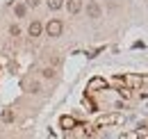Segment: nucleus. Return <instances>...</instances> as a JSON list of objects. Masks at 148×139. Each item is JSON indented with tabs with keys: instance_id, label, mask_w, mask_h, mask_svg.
<instances>
[{
	"instance_id": "obj_10",
	"label": "nucleus",
	"mask_w": 148,
	"mask_h": 139,
	"mask_svg": "<svg viewBox=\"0 0 148 139\" xmlns=\"http://www.w3.org/2000/svg\"><path fill=\"white\" fill-rule=\"evenodd\" d=\"M93 87H107V85H105V80L96 78V80H91V82H89V89H93Z\"/></svg>"
},
{
	"instance_id": "obj_9",
	"label": "nucleus",
	"mask_w": 148,
	"mask_h": 139,
	"mask_svg": "<svg viewBox=\"0 0 148 139\" xmlns=\"http://www.w3.org/2000/svg\"><path fill=\"white\" fill-rule=\"evenodd\" d=\"M46 2H48V7H50V9H59V7L64 5V0H46Z\"/></svg>"
},
{
	"instance_id": "obj_2",
	"label": "nucleus",
	"mask_w": 148,
	"mask_h": 139,
	"mask_svg": "<svg viewBox=\"0 0 148 139\" xmlns=\"http://www.w3.org/2000/svg\"><path fill=\"white\" fill-rule=\"evenodd\" d=\"M144 137H148V130L139 128V130H132V132H123L119 139H144Z\"/></svg>"
},
{
	"instance_id": "obj_5",
	"label": "nucleus",
	"mask_w": 148,
	"mask_h": 139,
	"mask_svg": "<svg viewBox=\"0 0 148 139\" xmlns=\"http://www.w3.org/2000/svg\"><path fill=\"white\" fill-rule=\"evenodd\" d=\"M66 9L69 14H77L82 9V0H66Z\"/></svg>"
},
{
	"instance_id": "obj_15",
	"label": "nucleus",
	"mask_w": 148,
	"mask_h": 139,
	"mask_svg": "<svg viewBox=\"0 0 148 139\" xmlns=\"http://www.w3.org/2000/svg\"><path fill=\"white\" fill-rule=\"evenodd\" d=\"M121 96H123V98H130V89H121Z\"/></svg>"
},
{
	"instance_id": "obj_12",
	"label": "nucleus",
	"mask_w": 148,
	"mask_h": 139,
	"mask_svg": "<svg viewBox=\"0 0 148 139\" xmlns=\"http://www.w3.org/2000/svg\"><path fill=\"white\" fill-rule=\"evenodd\" d=\"M53 75H55L53 69H43V78H53Z\"/></svg>"
},
{
	"instance_id": "obj_7",
	"label": "nucleus",
	"mask_w": 148,
	"mask_h": 139,
	"mask_svg": "<svg viewBox=\"0 0 148 139\" xmlns=\"http://www.w3.org/2000/svg\"><path fill=\"white\" fill-rule=\"evenodd\" d=\"M59 125H62L64 130H71V128H75V119L73 116H62V119H59Z\"/></svg>"
},
{
	"instance_id": "obj_16",
	"label": "nucleus",
	"mask_w": 148,
	"mask_h": 139,
	"mask_svg": "<svg viewBox=\"0 0 148 139\" xmlns=\"http://www.w3.org/2000/svg\"><path fill=\"white\" fill-rule=\"evenodd\" d=\"M39 2H41V0H27V5H32V7H34V5H39Z\"/></svg>"
},
{
	"instance_id": "obj_11",
	"label": "nucleus",
	"mask_w": 148,
	"mask_h": 139,
	"mask_svg": "<svg viewBox=\"0 0 148 139\" xmlns=\"http://www.w3.org/2000/svg\"><path fill=\"white\" fill-rule=\"evenodd\" d=\"M2 121H14V114H12V112H9V109H7V112H5V114H2Z\"/></svg>"
},
{
	"instance_id": "obj_14",
	"label": "nucleus",
	"mask_w": 148,
	"mask_h": 139,
	"mask_svg": "<svg viewBox=\"0 0 148 139\" xmlns=\"http://www.w3.org/2000/svg\"><path fill=\"white\" fill-rule=\"evenodd\" d=\"M30 91H32V94H37V91H39V82H32V85H30Z\"/></svg>"
},
{
	"instance_id": "obj_6",
	"label": "nucleus",
	"mask_w": 148,
	"mask_h": 139,
	"mask_svg": "<svg viewBox=\"0 0 148 139\" xmlns=\"http://www.w3.org/2000/svg\"><path fill=\"white\" fill-rule=\"evenodd\" d=\"M27 32H30V36H39L41 32H43V25H41L39 21H32L30 28H27Z\"/></svg>"
},
{
	"instance_id": "obj_8",
	"label": "nucleus",
	"mask_w": 148,
	"mask_h": 139,
	"mask_svg": "<svg viewBox=\"0 0 148 139\" xmlns=\"http://www.w3.org/2000/svg\"><path fill=\"white\" fill-rule=\"evenodd\" d=\"M14 12H16V16H18V18H23V16H25V12H27V7H25V5H16Z\"/></svg>"
},
{
	"instance_id": "obj_4",
	"label": "nucleus",
	"mask_w": 148,
	"mask_h": 139,
	"mask_svg": "<svg viewBox=\"0 0 148 139\" xmlns=\"http://www.w3.org/2000/svg\"><path fill=\"white\" fill-rule=\"evenodd\" d=\"M100 14H103V9H100L98 2H89L87 5V16L89 18H100Z\"/></svg>"
},
{
	"instance_id": "obj_3",
	"label": "nucleus",
	"mask_w": 148,
	"mask_h": 139,
	"mask_svg": "<svg viewBox=\"0 0 148 139\" xmlns=\"http://www.w3.org/2000/svg\"><path fill=\"white\" fill-rule=\"evenodd\" d=\"M116 123H121L119 114H107V116H100L98 119V125H116Z\"/></svg>"
},
{
	"instance_id": "obj_1",
	"label": "nucleus",
	"mask_w": 148,
	"mask_h": 139,
	"mask_svg": "<svg viewBox=\"0 0 148 139\" xmlns=\"http://www.w3.org/2000/svg\"><path fill=\"white\" fill-rule=\"evenodd\" d=\"M62 30H64V25H62V21H57V18L48 21V25H46L48 36H59V34H62Z\"/></svg>"
},
{
	"instance_id": "obj_13",
	"label": "nucleus",
	"mask_w": 148,
	"mask_h": 139,
	"mask_svg": "<svg viewBox=\"0 0 148 139\" xmlns=\"http://www.w3.org/2000/svg\"><path fill=\"white\" fill-rule=\"evenodd\" d=\"M9 32H12V36H18V34H21L18 25H12V30H9Z\"/></svg>"
}]
</instances>
